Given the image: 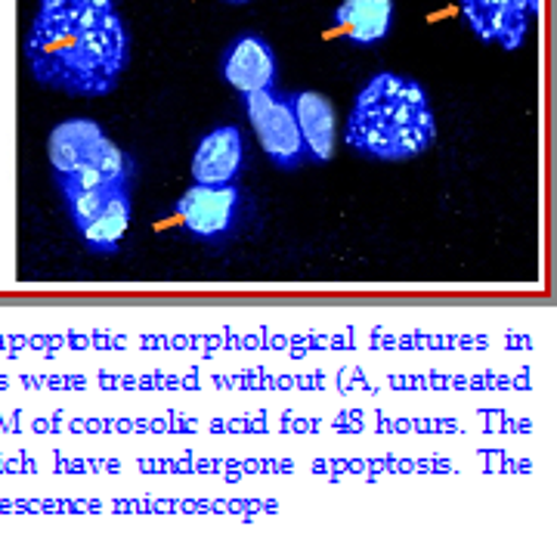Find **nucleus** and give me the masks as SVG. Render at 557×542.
Listing matches in <instances>:
<instances>
[{
  "label": "nucleus",
  "instance_id": "nucleus-1",
  "mask_svg": "<svg viewBox=\"0 0 557 542\" xmlns=\"http://www.w3.org/2000/svg\"><path fill=\"white\" fill-rule=\"evenodd\" d=\"M25 60L38 84L72 97H106L131 62L115 0H40Z\"/></svg>",
  "mask_w": 557,
  "mask_h": 542
},
{
  "label": "nucleus",
  "instance_id": "nucleus-2",
  "mask_svg": "<svg viewBox=\"0 0 557 542\" xmlns=\"http://www.w3.org/2000/svg\"><path fill=\"white\" fill-rule=\"evenodd\" d=\"M344 137L357 152L381 161L428 152L437 137L428 90L406 75L381 72L359 90Z\"/></svg>",
  "mask_w": 557,
  "mask_h": 542
},
{
  "label": "nucleus",
  "instance_id": "nucleus-3",
  "mask_svg": "<svg viewBox=\"0 0 557 542\" xmlns=\"http://www.w3.org/2000/svg\"><path fill=\"white\" fill-rule=\"evenodd\" d=\"M242 106H245V115L251 121L267 159L282 171L300 168L307 152H304V140H300L292 94H278L276 87H270V90H258V94H245Z\"/></svg>",
  "mask_w": 557,
  "mask_h": 542
},
{
  "label": "nucleus",
  "instance_id": "nucleus-4",
  "mask_svg": "<svg viewBox=\"0 0 557 542\" xmlns=\"http://www.w3.org/2000/svg\"><path fill=\"white\" fill-rule=\"evenodd\" d=\"M242 208H245V193L239 189V183H223V186L193 183L174 205L183 230L208 245H220L233 236V230L242 221Z\"/></svg>",
  "mask_w": 557,
  "mask_h": 542
},
{
  "label": "nucleus",
  "instance_id": "nucleus-5",
  "mask_svg": "<svg viewBox=\"0 0 557 542\" xmlns=\"http://www.w3.org/2000/svg\"><path fill=\"white\" fill-rule=\"evenodd\" d=\"M220 75L233 90H239L242 97L276 87L278 62L270 40L255 32L230 40L220 60Z\"/></svg>",
  "mask_w": 557,
  "mask_h": 542
},
{
  "label": "nucleus",
  "instance_id": "nucleus-6",
  "mask_svg": "<svg viewBox=\"0 0 557 542\" xmlns=\"http://www.w3.org/2000/svg\"><path fill=\"white\" fill-rule=\"evenodd\" d=\"M461 13L478 38L518 50L530 16L536 13V0H461Z\"/></svg>",
  "mask_w": 557,
  "mask_h": 542
},
{
  "label": "nucleus",
  "instance_id": "nucleus-7",
  "mask_svg": "<svg viewBox=\"0 0 557 542\" xmlns=\"http://www.w3.org/2000/svg\"><path fill=\"white\" fill-rule=\"evenodd\" d=\"M245 171V140L236 124H220L208 131L193 156V181L201 186L236 183Z\"/></svg>",
  "mask_w": 557,
  "mask_h": 542
},
{
  "label": "nucleus",
  "instance_id": "nucleus-8",
  "mask_svg": "<svg viewBox=\"0 0 557 542\" xmlns=\"http://www.w3.org/2000/svg\"><path fill=\"white\" fill-rule=\"evenodd\" d=\"M292 106H295V119H298L307 159H332L338 127H335V106L329 102V97H322L317 90H300V94H292Z\"/></svg>",
  "mask_w": 557,
  "mask_h": 542
},
{
  "label": "nucleus",
  "instance_id": "nucleus-9",
  "mask_svg": "<svg viewBox=\"0 0 557 542\" xmlns=\"http://www.w3.org/2000/svg\"><path fill=\"white\" fill-rule=\"evenodd\" d=\"M102 137H106V131L94 119H69L57 124L47 140V156H50V168L57 171V177L81 168L94 156Z\"/></svg>",
  "mask_w": 557,
  "mask_h": 542
},
{
  "label": "nucleus",
  "instance_id": "nucleus-10",
  "mask_svg": "<svg viewBox=\"0 0 557 542\" xmlns=\"http://www.w3.org/2000/svg\"><path fill=\"white\" fill-rule=\"evenodd\" d=\"M335 25L357 47H372L391 35L394 0H344L335 10Z\"/></svg>",
  "mask_w": 557,
  "mask_h": 542
},
{
  "label": "nucleus",
  "instance_id": "nucleus-11",
  "mask_svg": "<svg viewBox=\"0 0 557 542\" xmlns=\"http://www.w3.org/2000/svg\"><path fill=\"white\" fill-rule=\"evenodd\" d=\"M127 226H131V193H127V186H119L112 193V199L102 205L100 214L87 223L84 230H78V233L90 251L109 255V251H115L121 245Z\"/></svg>",
  "mask_w": 557,
  "mask_h": 542
},
{
  "label": "nucleus",
  "instance_id": "nucleus-12",
  "mask_svg": "<svg viewBox=\"0 0 557 542\" xmlns=\"http://www.w3.org/2000/svg\"><path fill=\"white\" fill-rule=\"evenodd\" d=\"M65 196V208L72 214L75 230H84L102 211V205L112 199V193L119 186H106V189H75V186H60Z\"/></svg>",
  "mask_w": 557,
  "mask_h": 542
},
{
  "label": "nucleus",
  "instance_id": "nucleus-13",
  "mask_svg": "<svg viewBox=\"0 0 557 542\" xmlns=\"http://www.w3.org/2000/svg\"><path fill=\"white\" fill-rule=\"evenodd\" d=\"M226 3H248V0H226Z\"/></svg>",
  "mask_w": 557,
  "mask_h": 542
}]
</instances>
